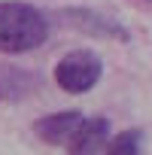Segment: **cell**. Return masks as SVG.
<instances>
[{
	"label": "cell",
	"instance_id": "cell-1",
	"mask_svg": "<svg viewBox=\"0 0 152 155\" xmlns=\"http://www.w3.org/2000/svg\"><path fill=\"white\" fill-rule=\"evenodd\" d=\"M49 40V21L46 15L31 3H0V52L21 55L31 49H40Z\"/></svg>",
	"mask_w": 152,
	"mask_h": 155
},
{
	"label": "cell",
	"instance_id": "cell-2",
	"mask_svg": "<svg viewBox=\"0 0 152 155\" xmlns=\"http://www.w3.org/2000/svg\"><path fill=\"white\" fill-rule=\"evenodd\" d=\"M101 73H104V61L88 52V49H79V52H70L58 61L55 67V82L70 91V94H85L97 85L101 79Z\"/></svg>",
	"mask_w": 152,
	"mask_h": 155
},
{
	"label": "cell",
	"instance_id": "cell-3",
	"mask_svg": "<svg viewBox=\"0 0 152 155\" xmlns=\"http://www.w3.org/2000/svg\"><path fill=\"white\" fill-rule=\"evenodd\" d=\"M110 140H113L110 119L107 116H91V119H82V125L76 128V134L67 143V152L70 155H101Z\"/></svg>",
	"mask_w": 152,
	"mask_h": 155
},
{
	"label": "cell",
	"instance_id": "cell-4",
	"mask_svg": "<svg viewBox=\"0 0 152 155\" xmlns=\"http://www.w3.org/2000/svg\"><path fill=\"white\" fill-rule=\"evenodd\" d=\"M82 113L79 110H61V113H49V116H43V119H37V125H34V134L43 140V143H49V146H64V143H70V137L76 134V128L82 125Z\"/></svg>",
	"mask_w": 152,
	"mask_h": 155
},
{
	"label": "cell",
	"instance_id": "cell-5",
	"mask_svg": "<svg viewBox=\"0 0 152 155\" xmlns=\"http://www.w3.org/2000/svg\"><path fill=\"white\" fill-rule=\"evenodd\" d=\"M64 18L76 31H85V34H94V37H104V40H128L125 28H119L113 18H107L94 9H64Z\"/></svg>",
	"mask_w": 152,
	"mask_h": 155
},
{
	"label": "cell",
	"instance_id": "cell-6",
	"mask_svg": "<svg viewBox=\"0 0 152 155\" xmlns=\"http://www.w3.org/2000/svg\"><path fill=\"white\" fill-rule=\"evenodd\" d=\"M34 88H40V79L31 70L0 67V101H25Z\"/></svg>",
	"mask_w": 152,
	"mask_h": 155
},
{
	"label": "cell",
	"instance_id": "cell-7",
	"mask_svg": "<svg viewBox=\"0 0 152 155\" xmlns=\"http://www.w3.org/2000/svg\"><path fill=\"white\" fill-rule=\"evenodd\" d=\"M104 155H143V134H140L137 128L119 131V134L107 143Z\"/></svg>",
	"mask_w": 152,
	"mask_h": 155
}]
</instances>
